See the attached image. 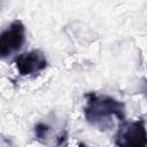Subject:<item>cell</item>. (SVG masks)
Instances as JSON below:
<instances>
[{"instance_id":"5","label":"cell","mask_w":147,"mask_h":147,"mask_svg":"<svg viewBox=\"0 0 147 147\" xmlns=\"http://www.w3.org/2000/svg\"><path fill=\"white\" fill-rule=\"evenodd\" d=\"M49 131H51L49 126H48V125H46V124H44V123H39V124H37V125H36V127H34L36 137H37V139H38V140H40V141L45 140V139L48 137Z\"/></svg>"},{"instance_id":"4","label":"cell","mask_w":147,"mask_h":147,"mask_svg":"<svg viewBox=\"0 0 147 147\" xmlns=\"http://www.w3.org/2000/svg\"><path fill=\"white\" fill-rule=\"evenodd\" d=\"M14 64L21 76H36L47 68L48 61L40 49H32L17 55Z\"/></svg>"},{"instance_id":"2","label":"cell","mask_w":147,"mask_h":147,"mask_svg":"<svg viewBox=\"0 0 147 147\" xmlns=\"http://www.w3.org/2000/svg\"><path fill=\"white\" fill-rule=\"evenodd\" d=\"M115 145L123 147H144L147 145V129L144 119L122 122L115 134Z\"/></svg>"},{"instance_id":"1","label":"cell","mask_w":147,"mask_h":147,"mask_svg":"<svg viewBox=\"0 0 147 147\" xmlns=\"http://www.w3.org/2000/svg\"><path fill=\"white\" fill-rule=\"evenodd\" d=\"M85 99L84 116L92 126L106 131L114 126V117L121 122L125 119V106L117 99L94 92L86 93Z\"/></svg>"},{"instance_id":"3","label":"cell","mask_w":147,"mask_h":147,"mask_svg":"<svg viewBox=\"0 0 147 147\" xmlns=\"http://www.w3.org/2000/svg\"><path fill=\"white\" fill-rule=\"evenodd\" d=\"M25 41V26L22 21L16 20L5 29L0 36V56L6 59L17 52Z\"/></svg>"}]
</instances>
